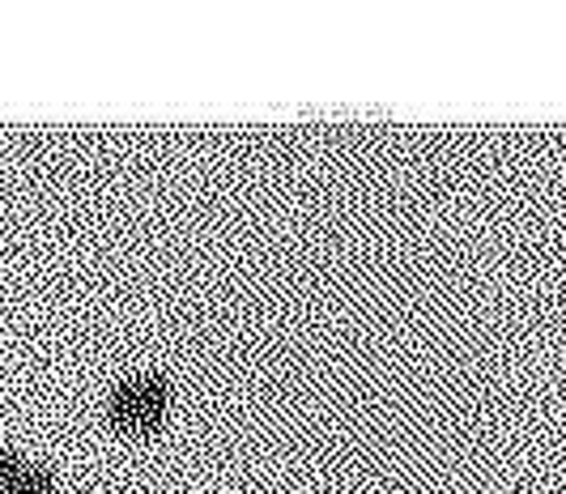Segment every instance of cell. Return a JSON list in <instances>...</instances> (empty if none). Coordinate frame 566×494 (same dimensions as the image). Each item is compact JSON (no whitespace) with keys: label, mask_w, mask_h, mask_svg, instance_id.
<instances>
[{"label":"cell","mask_w":566,"mask_h":494,"mask_svg":"<svg viewBox=\"0 0 566 494\" xmlns=\"http://www.w3.org/2000/svg\"><path fill=\"white\" fill-rule=\"evenodd\" d=\"M170 397H175V383H170L167 371L142 376V413H137V431H133V435L154 439L163 431V422H167V413H170Z\"/></svg>","instance_id":"1"},{"label":"cell","mask_w":566,"mask_h":494,"mask_svg":"<svg viewBox=\"0 0 566 494\" xmlns=\"http://www.w3.org/2000/svg\"><path fill=\"white\" fill-rule=\"evenodd\" d=\"M137 413H142V379L124 376L107 397V427L115 435H133L137 431Z\"/></svg>","instance_id":"2"},{"label":"cell","mask_w":566,"mask_h":494,"mask_svg":"<svg viewBox=\"0 0 566 494\" xmlns=\"http://www.w3.org/2000/svg\"><path fill=\"white\" fill-rule=\"evenodd\" d=\"M56 477H60V469L48 465V461L27 465V473H22V482L13 486V494H56Z\"/></svg>","instance_id":"3"},{"label":"cell","mask_w":566,"mask_h":494,"mask_svg":"<svg viewBox=\"0 0 566 494\" xmlns=\"http://www.w3.org/2000/svg\"><path fill=\"white\" fill-rule=\"evenodd\" d=\"M22 473H27V456L18 448H0V494H13Z\"/></svg>","instance_id":"4"}]
</instances>
